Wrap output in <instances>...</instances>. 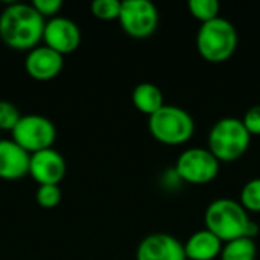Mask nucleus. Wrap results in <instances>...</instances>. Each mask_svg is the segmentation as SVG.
I'll list each match as a JSON object with an SVG mask.
<instances>
[{
	"label": "nucleus",
	"instance_id": "obj_17",
	"mask_svg": "<svg viewBox=\"0 0 260 260\" xmlns=\"http://www.w3.org/2000/svg\"><path fill=\"white\" fill-rule=\"evenodd\" d=\"M187 6L190 14L200 20L201 24L219 17V3L216 0H190Z\"/></svg>",
	"mask_w": 260,
	"mask_h": 260
},
{
	"label": "nucleus",
	"instance_id": "obj_23",
	"mask_svg": "<svg viewBox=\"0 0 260 260\" xmlns=\"http://www.w3.org/2000/svg\"><path fill=\"white\" fill-rule=\"evenodd\" d=\"M242 122L250 136H260V105H253L248 108L242 117Z\"/></svg>",
	"mask_w": 260,
	"mask_h": 260
},
{
	"label": "nucleus",
	"instance_id": "obj_1",
	"mask_svg": "<svg viewBox=\"0 0 260 260\" xmlns=\"http://www.w3.org/2000/svg\"><path fill=\"white\" fill-rule=\"evenodd\" d=\"M46 21L32 5L12 3L0 14V38L14 50H32L43 40Z\"/></svg>",
	"mask_w": 260,
	"mask_h": 260
},
{
	"label": "nucleus",
	"instance_id": "obj_18",
	"mask_svg": "<svg viewBox=\"0 0 260 260\" xmlns=\"http://www.w3.org/2000/svg\"><path fill=\"white\" fill-rule=\"evenodd\" d=\"M239 203L248 213H260V178H253L244 184Z\"/></svg>",
	"mask_w": 260,
	"mask_h": 260
},
{
	"label": "nucleus",
	"instance_id": "obj_24",
	"mask_svg": "<svg viewBox=\"0 0 260 260\" xmlns=\"http://www.w3.org/2000/svg\"><path fill=\"white\" fill-rule=\"evenodd\" d=\"M0 140H2V131H0Z\"/></svg>",
	"mask_w": 260,
	"mask_h": 260
},
{
	"label": "nucleus",
	"instance_id": "obj_3",
	"mask_svg": "<svg viewBox=\"0 0 260 260\" xmlns=\"http://www.w3.org/2000/svg\"><path fill=\"white\" fill-rule=\"evenodd\" d=\"M238 43L239 35L236 26L222 17L203 23L197 34L198 53L213 64L230 59L238 49Z\"/></svg>",
	"mask_w": 260,
	"mask_h": 260
},
{
	"label": "nucleus",
	"instance_id": "obj_4",
	"mask_svg": "<svg viewBox=\"0 0 260 260\" xmlns=\"http://www.w3.org/2000/svg\"><path fill=\"white\" fill-rule=\"evenodd\" d=\"M251 136L242 119L222 117L209 131L207 148L219 160V163H232L239 160L250 148Z\"/></svg>",
	"mask_w": 260,
	"mask_h": 260
},
{
	"label": "nucleus",
	"instance_id": "obj_5",
	"mask_svg": "<svg viewBox=\"0 0 260 260\" xmlns=\"http://www.w3.org/2000/svg\"><path fill=\"white\" fill-rule=\"evenodd\" d=\"M148 126L151 136L165 145H183L189 142L195 133L192 116L184 108L166 104L149 116Z\"/></svg>",
	"mask_w": 260,
	"mask_h": 260
},
{
	"label": "nucleus",
	"instance_id": "obj_7",
	"mask_svg": "<svg viewBox=\"0 0 260 260\" xmlns=\"http://www.w3.org/2000/svg\"><path fill=\"white\" fill-rule=\"evenodd\" d=\"M219 166V160L209 148H187L178 155L175 171L186 183L207 184L218 177Z\"/></svg>",
	"mask_w": 260,
	"mask_h": 260
},
{
	"label": "nucleus",
	"instance_id": "obj_10",
	"mask_svg": "<svg viewBox=\"0 0 260 260\" xmlns=\"http://www.w3.org/2000/svg\"><path fill=\"white\" fill-rule=\"evenodd\" d=\"M67 171L64 157L53 148L30 154L29 175L38 183V186L58 184L62 181Z\"/></svg>",
	"mask_w": 260,
	"mask_h": 260
},
{
	"label": "nucleus",
	"instance_id": "obj_6",
	"mask_svg": "<svg viewBox=\"0 0 260 260\" xmlns=\"http://www.w3.org/2000/svg\"><path fill=\"white\" fill-rule=\"evenodd\" d=\"M12 140L29 154H35L52 148L56 140V128L44 116L26 114L12 129Z\"/></svg>",
	"mask_w": 260,
	"mask_h": 260
},
{
	"label": "nucleus",
	"instance_id": "obj_12",
	"mask_svg": "<svg viewBox=\"0 0 260 260\" xmlns=\"http://www.w3.org/2000/svg\"><path fill=\"white\" fill-rule=\"evenodd\" d=\"M64 67V56L47 46H37L27 52L24 69L37 81H50L56 78Z\"/></svg>",
	"mask_w": 260,
	"mask_h": 260
},
{
	"label": "nucleus",
	"instance_id": "obj_20",
	"mask_svg": "<svg viewBox=\"0 0 260 260\" xmlns=\"http://www.w3.org/2000/svg\"><path fill=\"white\" fill-rule=\"evenodd\" d=\"M62 198L61 187L58 184H46V186H38L35 200L40 207L43 209H55Z\"/></svg>",
	"mask_w": 260,
	"mask_h": 260
},
{
	"label": "nucleus",
	"instance_id": "obj_21",
	"mask_svg": "<svg viewBox=\"0 0 260 260\" xmlns=\"http://www.w3.org/2000/svg\"><path fill=\"white\" fill-rule=\"evenodd\" d=\"M20 119L21 114L14 104L8 101H0V131L12 133V129L15 128Z\"/></svg>",
	"mask_w": 260,
	"mask_h": 260
},
{
	"label": "nucleus",
	"instance_id": "obj_15",
	"mask_svg": "<svg viewBox=\"0 0 260 260\" xmlns=\"http://www.w3.org/2000/svg\"><path fill=\"white\" fill-rule=\"evenodd\" d=\"M133 104L134 107L148 116H152L165 105L163 91L152 82H140L133 90Z\"/></svg>",
	"mask_w": 260,
	"mask_h": 260
},
{
	"label": "nucleus",
	"instance_id": "obj_11",
	"mask_svg": "<svg viewBox=\"0 0 260 260\" xmlns=\"http://www.w3.org/2000/svg\"><path fill=\"white\" fill-rule=\"evenodd\" d=\"M137 260H187L184 244L169 233H152L142 239L136 253Z\"/></svg>",
	"mask_w": 260,
	"mask_h": 260
},
{
	"label": "nucleus",
	"instance_id": "obj_2",
	"mask_svg": "<svg viewBox=\"0 0 260 260\" xmlns=\"http://www.w3.org/2000/svg\"><path fill=\"white\" fill-rule=\"evenodd\" d=\"M206 229L218 236L224 244L238 238L254 239L259 225L250 219L248 212L241 203L230 198H219L212 201L204 213Z\"/></svg>",
	"mask_w": 260,
	"mask_h": 260
},
{
	"label": "nucleus",
	"instance_id": "obj_19",
	"mask_svg": "<svg viewBox=\"0 0 260 260\" xmlns=\"http://www.w3.org/2000/svg\"><path fill=\"white\" fill-rule=\"evenodd\" d=\"M91 14L99 20H119L122 2L119 0H94L91 3Z\"/></svg>",
	"mask_w": 260,
	"mask_h": 260
},
{
	"label": "nucleus",
	"instance_id": "obj_14",
	"mask_svg": "<svg viewBox=\"0 0 260 260\" xmlns=\"http://www.w3.org/2000/svg\"><path fill=\"white\" fill-rule=\"evenodd\" d=\"M224 242L207 229L195 232L184 244L187 260H215L221 256Z\"/></svg>",
	"mask_w": 260,
	"mask_h": 260
},
{
	"label": "nucleus",
	"instance_id": "obj_8",
	"mask_svg": "<svg viewBox=\"0 0 260 260\" xmlns=\"http://www.w3.org/2000/svg\"><path fill=\"white\" fill-rule=\"evenodd\" d=\"M119 23L133 38H149L158 26V11L149 0H123Z\"/></svg>",
	"mask_w": 260,
	"mask_h": 260
},
{
	"label": "nucleus",
	"instance_id": "obj_22",
	"mask_svg": "<svg viewBox=\"0 0 260 260\" xmlns=\"http://www.w3.org/2000/svg\"><path fill=\"white\" fill-rule=\"evenodd\" d=\"M30 5L35 8V11L43 18L49 17V20L53 18V17H56V14L62 8V2L61 0H34Z\"/></svg>",
	"mask_w": 260,
	"mask_h": 260
},
{
	"label": "nucleus",
	"instance_id": "obj_13",
	"mask_svg": "<svg viewBox=\"0 0 260 260\" xmlns=\"http://www.w3.org/2000/svg\"><path fill=\"white\" fill-rule=\"evenodd\" d=\"M30 154L14 140H0V178L20 180L29 175Z\"/></svg>",
	"mask_w": 260,
	"mask_h": 260
},
{
	"label": "nucleus",
	"instance_id": "obj_9",
	"mask_svg": "<svg viewBox=\"0 0 260 260\" xmlns=\"http://www.w3.org/2000/svg\"><path fill=\"white\" fill-rule=\"evenodd\" d=\"M43 41L47 47L58 52L59 55H67L75 52L81 44V30L78 24L67 17H53L46 21Z\"/></svg>",
	"mask_w": 260,
	"mask_h": 260
},
{
	"label": "nucleus",
	"instance_id": "obj_16",
	"mask_svg": "<svg viewBox=\"0 0 260 260\" xmlns=\"http://www.w3.org/2000/svg\"><path fill=\"white\" fill-rule=\"evenodd\" d=\"M257 245L251 238H238L225 242L221 251V260H256Z\"/></svg>",
	"mask_w": 260,
	"mask_h": 260
}]
</instances>
